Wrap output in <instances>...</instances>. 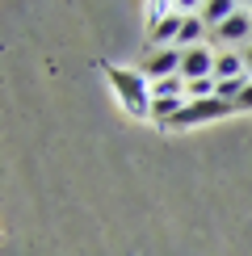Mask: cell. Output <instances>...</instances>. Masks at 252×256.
I'll return each instance as SVG.
<instances>
[{
  "mask_svg": "<svg viewBox=\"0 0 252 256\" xmlns=\"http://www.w3.org/2000/svg\"><path fill=\"white\" fill-rule=\"evenodd\" d=\"M105 80H110V88L118 92V105L126 114H130L134 122H147L152 118V84L143 80V72H130V68H114V63H101Z\"/></svg>",
  "mask_w": 252,
  "mask_h": 256,
  "instance_id": "1",
  "label": "cell"
},
{
  "mask_svg": "<svg viewBox=\"0 0 252 256\" xmlns=\"http://www.w3.org/2000/svg\"><path fill=\"white\" fill-rule=\"evenodd\" d=\"M236 105L223 101V97H210V101H189L176 118H168L160 130H189V126H202V122H218L223 114H231Z\"/></svg>",
  "mask_w": 252,
  "mask_h": 256,
  "instance_id": "2",
  "label": "cell"
},
{
  "mask_svg": "<svg viewBox=\"0 0 252 256\" xmlns=\"http://www.w3.org/2000/svg\"><path fill=\"white\" fill-rule=\"evenodd\" d=\"M181 59H185V50L181 46H168V50H147V59H143V80L147 84H160L168 76H181Z\"/></svg>",
  "mask_w": 252,
  "mask_h": 256,
  "instance_id": "3",
  "label": "cell"
},
{
  "mask_svg": "<svg viewBox=\"0 0 252 256\" xmlns=\"http://www.w3.org/2000/svg\"><path fill=\"white\" fill-rule=\"evenodd\" d=\"M214 59H218V55L206 46V42H202V46H189L185 59H181V80H185V84L210 80V76H214Z\"/></svg>",
  "mask_w": 252,
  "mask_h": 256,
  "instance_id": "4",
  "label": "cell"
},
{
  "mask_svg": "<svg viewBox=\"0 0 252 256\" xmlns=\"http://www.w3.org/2000/svg\"><path fill=\"white\" fill-rule=\"evenodd\" d=\"M181 26H185V13H168L160 26L147 30V50H168V46H176V38H181Z\"/></svg>",
  "mask_w": 252,
  "mask_h": 256,
  "instance_id": "5",
  "label": "cell"
},
{
  "mask_svg": "<svg viewBox=\"0 0 252 256\" xmlns=\"http://www.w3.org/2000/svg\"><path fill=\"white\" fill-rule=\"evenodd\" d=\"M210 34H214L218 42H227V46H236V42H248V38H252V13H248V8H240L236 17H227L223 26L210 30Z\"/></svg>",
  "mask_w": 252,
  "mask_h": 256,
  "instance_id": "6",
  "label": "cell"
},
{
  "mask_svg": "<svg viewBox=\"0 0 252 256\" xmlns=\"http://www.w3.org/2000/svg\"><path fill=\"white\" fill-rule=\"evenodd\" d=\"M236 13H240L236 0H206V4H198V17H202L210 30H218L227 17H236Z\"/></svg>",
  "mask_w": 252,
  "mask_h": 256,
  "instance_id": "7",
  "label": "cell"
},
{
  "mask_svg": "<svg viewBox=\"0 0 252 256\" xmlns=\"http://www.w3.org/2000/svg\"><path fill=\"white\" fill-rule=\"evenodd\" d=\"M248 68H244V55H231V50H223V55L214 59V80H244Z\"/></svg>",
  "mask_w": 252,
  "mask_h": 256,
  "instance_id": "8",
  "label": "cell"
},
{
  "mask_svg": "<svg viewBox=\"0 0 252 256\" xmlns=\"http://www.w3.org/2000/svg\"><path fill=\"white\" fill-rule=\"evenodd\" d=\"M206 21L198 17V13H185V26H181V38H176V46L189 50V46H202V38H206Z\"/></svg>",
  "mask_w": 252,
  "mask_h": 256,
  "instance_id": "9",
  "label": "cell"
},
{
  "mask_svg": "<svg viewBox=\"0 0 252 256\" xmlns=\"http://www.w3.org/2000/svg\"><path fill=\"white\" fill-rule=\"evenodd\" d=\"M236 110H252V80H248V88L240 92V101H236Z\"/></svg>",
  "mask_w": 252,
  "mask_h": 256,
  "instance_id": "10",
  "label": "cell"
},
{
  "mask_svg": "<svg viewBox=\"0 0 252 256\" xmlns=\"http://www.w3.org/2000/svg\"><path fill=\"white\" fill-rule=\"evenodd\" d=\"M244 68H248V80H252V46L244 50Z\"/></svg>",
  "mask_w": 252,
  "mask_h": 256,
  "instance_id": "11",
  "label": "cell"
}]
</instances>
